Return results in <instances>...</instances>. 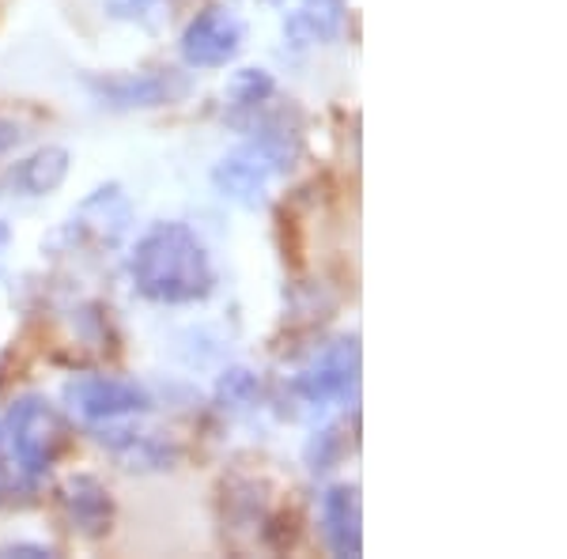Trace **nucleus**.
Here are the masks:
<instances>
[{"mask_svg": "<svg viewBox=\"0 0 567 559\" xmlns=\"http://www.w3.org/2000/svg\"><path fill=\"white\" fill-rule=\"evenodd\" d=\"M8 238H12V231H8V224H4V219H0V253H4Z\"/></svg>", "mask_w": 567, "mask_h": 559, "instance_id": "17", "label": "nucleus"}, {"mask_svg": "<svg viewBox=\"0 0 567 559\" xmlns=\"http://www.w3.org/2000/svg\"><path fill=\"white\" fill-rule=\"evenodd\" d=\"M16 144H20V125L8 122V117H0V155L12 152Z\"/></svg>", "mask_w": 567, "mask_h": 559, "instance_id": "15", "label": "nucleus"}, {"mask_svg": "<svg viewBox=\"0 0 567 559\" xmlns=\"http://www.w3.org/2000/svg\"><path fill=\"white\" fill-rule=\"evenodd\" d=\"M61 507H65L69 526L76 529L80 537H103L110 529V521H114L110 491L87 473L69 476L65 488H61Z\"/></svg>", "mask_w": 567, "mask_h": 559, "instance_id": "9", "label": "nucleus"}, {"mask_svg": "<svg viewBox=\"0 0 567 559\" xmlns=\"http://www.w3.org/2000/svg\"><path fill=\"white\" fill-rule=\"evenodd\" d=\"M246 27L231 8H205L182 34V58L189 69H224L239 58Z\"/></svg>", "mask_w": 567, "mask_h": 559, "instance_id": "4", "label": "nucleus"}, {"mask_svg": "<svg viewBox=\"0 0 567 559\" xmlns=\"http://www.w3.org/2000/svg\"><path fill=\"white\" fill-rule=\"evenodd\" d=\"M360 382V344L337 341L296 379V393L307 405H337L349 401Z\"/></svg>", "mask_w": 567, "mask_h": 559, "instance_id": "8", "label": "nucleus"}, {"mask_svg": "<svg viewBox=\"0 0 567 559\" xmlns=\"http://www.w3.org/2000/svg\"><path fill=\"white\" fill-rule=\"evenodd\" d=\"M130 280L136 296L148 302L186 307V302H197L213 291L216 269L197 231H189L178 219H167V224H155L141 235L130 258Z\"/></svg>", "mask_w": 567, "mask_h": 559, "instance_id": "1", "label": "nucleus"}, {"mask_svg": "<svg viewBox=\"0 0 567 559\" xmlns=\"http://www.w3.org/2000/svg\"><path fill=\"white\" fill-rule=\"evenodd\" d=\"M91 95L110 110H152L189 95V80L175 69L125 72V76L91 80Z\"/></svg>", "mask_w": 567, "mask_h": 559, "instance_id": "6", "label": "nucleus"}, {"mask_svg": "<svg viewBox=\"0 0 567 559\" xmlns=\"http://www.w3.org/2000/svg\"><path fill=\"white\" fill-rule=\"evenodd\" d=\"M272 76L265 69H243L235 72L231 87H227V106L231 110H258L272 95Z\"/></svg>", "mask_w": 567, "mask_h": 559, "instance_id": "12", "label": "nucleus"}, {"mask_svg": "<svg viewBox=\"0 0 567 559\" xmlns=\"http://www.w3.org/2000/svg\"><path fill=\"white\" fill-rule=\"evenodd\" d=\"M110 15H117V20H141L148 23L155 15V0H106Z\"/></svg>", "mask_w": 567, "mask_h": 559, "instance_id": "14", "label": "nucleus"}, {"mask_svg": "<svg viewBox=\"0 0 567 559\" xmlns=\"http://www.w3.org/2000/svg\"><path fill=\"white\" fill-rule=\"evenodd\" d=\"M322 537L333 556H360L363 529H360V495L349 484H337L322 495Z\"/></svg>", "mask_w": 567, "mask_h": 559, "instance_id": "10", "label": "nucleus"}, {"mask_svg": "<svg viewBox=\"0 0 567 559\" xmlns=\"http://www.w3.org/2000/svg\"><path fill=\"white\" fill-rule=\"evenodd\" d=\"M69 443L61 412L45 397H20L0 416V507L31 503Z\"/></svg>", "mask_w": 567, "mask_h": 559, "instance_id": "2", "label": "nucleus"}, {"mask_svg": "<svg viewBox=\"0 0 567 559\" xmlns=\"http://www.w3.org/2000/svg\"><path fill=\"white\" fill-rule=\"evenodd\" d=\"M254 393H258V386L246 371H231L219 382V401H231V405H246V401H254Z\"/></svg>", "mask_w": 567, "mask_h": 559, "instance_id": "13", "label": "nucleus"}, {"mask_svg": "<svg viewBox=\"0 0 567 559\" xmlns=\"http://www.w3.org/2000/svg\"><path fill=\"white\" fill-rule=\"evenodd\" d=\"M296 155H299L296 130H288L284 122L265 125L254 141H246L243 148H235L231 155L219 159V167L213 170L219 197L235 200L243 208H258L265 194H269L272 174L288 170Z\"/></svg>", "mask_w": 567, "mask_h": 559, "instance_id": "3", "label": "nucleus"}, {"mask_svg": "<svg viewBox=\"0 0 567 559\" xmlns=\"http://www.w3.org/2000/svg\"><path fill=\"white\" fill-rule=\"evenodd\" d=\"M130 197L117 186H103L72 213L61 238H69L72 246H87V250H114L130 231Z\"/></svg>", "mask_w": 567, "mask_h": 559, "instance_id": "7", "label": "nucleus"}, {"mask_svg": "<svg viewBox=\"0 0 567 559\" xmlns=\"http://www.w3.org/2000/svg\"><path fill=\"white\" fill-rule=\"evenodd\" d=\"M0 556H31V559H39V556H53L45 545H8V548H0Z\"/></svg>", "mask_w": 567, "mask_h": 559, "instance_id": "16", "label": "nucleus"}, {"mask_svg": "<svg viewBox=\"0 0 567 559\" xmlns=\"http://www.w3.org/2000/svg\"><path fill=\"white\" fill-rule=\"evenodd\" d=\"M69 178V152L50 144V148H39L31 159H23L20 167L12 170V186L27 197H45L53 189H61V182Z\"/></svg>", "mask_w": 567, "mask_h": 559, "instance_id": "11", "label": "nucleus"}, {"mask_svg": "<svg viewBox=\"0 0 567 559\" xmlns=\"http://www.w3.org/2000/svg\"><path fill=\"white\" fill-rule=\"evenodd\" d=\"M65 401L72 405V412H80L91 424H114V420L152 408L148 390L130 379H110V374H87V379L69 382Z\"/></svg>", "mask_w": 567, "mask_h": 559, "instance_id": "5", "label": "nucleus"}]
</instances>
